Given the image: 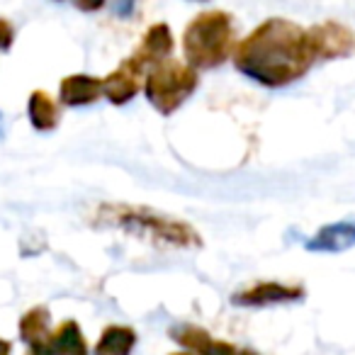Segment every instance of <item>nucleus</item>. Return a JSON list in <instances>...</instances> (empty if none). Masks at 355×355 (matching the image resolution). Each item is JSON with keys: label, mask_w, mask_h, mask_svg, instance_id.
Listing matches in <instances>:
<instances>
[{"label": "nucleus", "mask_w": 355, "mask_h": 355, "mask_svg": "<svg viewBox=\"0 0 355 355\" xmlns=\"http://www.w3.org/2000/svg\"><path fill=\"white\" fill-rule=\"evenodd\" d=\"M314 64L306 30L285 17L261 22L234 49V66L266 88H285L300 80Z\"/></svg>", "instance_id": "f257e3e1"}, {"label": "nucleus", "mask_w": 355, "mask_h": 355, "mask_svg": "<svg viewBox=\"0 0 355 355\" xmlns=\"http://www.w3.org/2000/svg\"><path fill=\"white\" fill-rule=\"evenodd\" d=\"M90 222L98 229H117L134 239H146L156 246L183 248V251L202 246V236L188 222L141 205L105 202L95 209Z\"/></svg>", "instance_id": "f03ea898"}, {"label": "nucleus", "mask_w": 355, "mask_h": 355, "mask_svg": "<svg viewBox=\"0 0 355 355\" xmlns=\"http://www.w3.org/2000/svg\"><path fill=\"white\" fill-rule=\"evenodd\" d=\"M234 17L224 10H207L193 17L183 32V54L185 64L193 69H217L234 51Z\"/></svg>", "instance_id": "7ed1b4c3"}, {"label": "nucleus", "mask_w": 355, "mask_h": 355, "mask_svg": "<svg viewBox=\"0 0 355 355\" xmlns=\"http://www.w3.org/2000/svg\"><path fill=\"white\" fill-rule=\"evenodd\" d=\"M200 76L198 69H193L185 61L166 59L158 66L146 71L144 78V93L146 100L161 114H173L175 110L183 107V103L198 90Z\"/></svg>", "instance_id": "20e7f679"}, {"label": "nucleus", "mask_w": 355, "mask_h": 355, "mask_svg": "<svg viewBox=\"0 0 355 355\" xmlns=\"http://www.w3.org/2000/svg\"><path fill=\"white\" fill-rule=\"evenodd\" d=\"M306 42L314 61H334L345 59L355 49V35L343 22L326 20L321 25H311L306 30Z\"/></svg>", "instance_id": "39448f33"}, {"label": "nucleus", "mask_w": 355, "mask_h": 355, "mask_svg": "<svg viewBox=\"0 0 355 355\" xmlns=\"http://www.w3.org/2000/svg\"><path fill=\"white\" fill-rule=\"evenodd\" d=\"M144 78H146V69L134 56H129L103 78V95L112 105H127L144 88Z\"/></svg>", "instance_id": "423d86ee"}, {"label": "nucleus", "mask_w": 355, "mask_h": 355, "mask_svg": "<svg viewBox=\"0 0 355 355\" xmlns=\"http://www.w3.org/2000/svg\"><path fill=\"white\" fill-rule=\"evenodd\" d=\"M304 287L302 285H285V282H256L246 290L236 292L232 297L234 306H275V304H290V302L302 300Z\"/></svg>", "instance_id": "0eeeda50"}, {"label": "nucleus", "mask_w": 355, "mask_h": 355, "mask_svg": "<svg viewBox=\"0 0 355 355\" xmlns=\"http://www.w3.org/2000/svg\"><path fill=\"white\" fill-rule=\"evenodd\" d=\"M173 46L175 44H173L171 27H168L166 22H156V25H151L146 30V35L141 37V44L137 46V51H134L132 56L148 71L161 64V61H166L168 56H171Z\"/></svg>", "instance_id": "6e6552de"}, {"label": "nucleus", "mask_w": 355, "mask_h": 355, "mask_svg": "<svg viewBox=\"0 0 355 355\" xmlns=\"http://www.w3.org/2000/svg\"><path fill=\"white\" fill-rule=\"evenodd\" d=\"M103 98V78H95L88 73L66 76L59 85V100L66 107H83L93 105Z\"/></svg>", "instance_id": "1a4fd4ad"}, {"label": "nucleus", "mask_w": 355, "mask_h": 355, "mask_svg": "<svg viewBox=\"0 0 355 355\" xmlns=\"http://www.w3.org/2000/svg\"><path fill=\"white\" fill-rule=\"evenodd\" d=\"M355 246V224L353 222H336L326 224L324 229L314 234L306 241L309 251H321V253H340Z\"/></svg>", "instance_id": "9d476101"}, {"label": "nucleus", "mask_w": 355, "mask_h": 355, "mask_svg": "<svg viewBox=\"0 0 355 355\" xmlns=\"http://www.w3.org/2000/svg\"><path fill=\"white\" fill-rule=\"evenodd\" d=\"M27 117L37 132H54L61 122V107L46 90H32L27 100Z\"/></svg>", "instance_id": "9b49d317"}, {"label": "nucleus", "mask_w": 355, "mask_h": 355, "mask_svg": "<svg viewBox=\"0 0 355 355\" xmlns=\"http://www.w3.org/2000/svg\"><path fill=\"white\" fill-rule=\"evenodd\" d=\"M46 345H49L51 355H90L88 340H85L78 321H73V319L61 321V324L51 331Z\"/></svg>", "instance_id": "f8f14e48"}, {"label": "nucleus", "mask_w": 355, "mask_h": 355, "mask_svg": "<svg viewBox=\"0 0 355 355\" xmlns=\"http://www.w3.org/2000/svg\"><path fill=\"white\" fill-rule=\"evenodd\" d=\"M137 345V331L132 326L110 324L103 329L98 343H95V355H132Z\"/></svg>", "instance_id": "ddd939ff"}, {"label": "nucleus", "mask_w": 355, "mask_h": 355, "mask_svg": "<svg viewBox=\"0 0 355 355\" xmlns=\"http://www.w3.org/2000/svg\"><path fill=\"white\" fill-rule=\"evenodd\" d=\"M51 314L46 306H32L22 314L17 331H20V340L27 345H37V343H46L51 336Z\"/></svg>", "instance_id": "4468645a"}, {"label": "nucleus", "mask_w": 355, "mask_h": 355, "mask_svg": "<svg viewBox=\"0 0 355 355\" xmlns=\"http://www.w3.org/2000/svg\"><path fill=\"white\" fill-rule=\"evenodd\" d=\"M171 338L175 340L178 345H183V350H190V353L200 355L209 343H212V336L209 331L200 329V326H178V329H171Z\"/></svg>", "instance_id": "2eb2a0df"}, {"label": "nucleus", "mask_w": 355, "mask_h": 355, "mask_svg": "<svg viewBox=\"0 0 355 355\" xmlns=\"http://www.w3.org/2000/svg\"><path fill=\"white\" fill-rule=\"evenodd\" d=\"M12 42H15V27L10 20L0 17V51H10Z\"/></svg>", "instance_id": "dca6fc26"}, {"label": "nucleus", "mask_w": 355, "mask_h": 355, "mask_svg": "<svg viewBox=\"0 0 355 355\" xmlns=\"http://www.w3.org/2000/svg\"><path fill=\"white\" fill-rule=\"evenodd\" d=\"M200 355H236V348H234L232 343H227V340L212 338V343H209Z\"/></svg>", "instance_id": "f3484780"}, {"label": "nucleus", "mask_w": 355, "mask_h": 355, "mask_svg": "<svg viewBox=\"0 0 355 355\" xmlns=\"http://www.w3.org/2000/svg\"><path fill=\"white\" fill-rule=\"evenodd\" d=\"M105 3H107V0H73V6L78 8V10H83V12H98V10H103Z\"/></svg>", "instance_id": "a211bd4d"}, {"label": "nucleus", "mask_w": 355, "mask_h": 355, "mask_svg": "<svg viewBox=\"0 0 355 355\" xmlns=\"http://www.w3.org/2000/svg\"><path fill=\"white\" fill-rule=\"evenodd\" d=\"M134 6H137V0H114V12L122 17H129L134 10Z\"/></svg>", "instance_id": "6ab92c4d"}, {"label": "nucleus", "mask_w": 355, "mask_h": 355, "mask_svg": "<svg viewBox=\"0 0 355 355\" xmlns=\"http://www.w3.org/2000/svg\"><path fill=\"white\" fill-rule=\"evenodd\" d=\"M25 355H51V350L46 343H37V345H30V350H27Z\"/></svg>", "instance_id": "aec40b11"}, {"label": "nucleus", "mask_w": 355, "mask_h": 355, "mask_svg": "<svg viewBox=\"0 0 355 355\" xmlns=\"http://www.w3.org/2000/svg\"><path fill=\"white\" fill-rule=\"evenodd\" d=\"M10 350H12V343H10V340L0 338V355H10Z\"/></svg>", "instance_id": "412c9836"}, {"label": "nucleus", "mask_w": 355, "mask_h": 355, "mask_svg": "<svg viewBox=\"0 0 355 355\" xmlns=\"http://www.w3.org/2000/svg\"><path fill=\"white\" fill-rule=\"evenodd\" d=\"M236 355H258L256 350H251V348H243V350H236Z\"/></svg>", "instance_id": "4be33fe9"}, {"label": "nucleus", "mask_w": 355, "mask_h": 355, "mask_svg": "<svg viewBox=\"0 0 355 355\" xmlns=\"http://www.w3.org/2000/svg\"><path fill=\"white\" fill-rule=\"evenodd\" d=\"M0 124H3V114H0ZM0 134H3V132H0Z\"/></svg>", "instance_id": "5701e85b"}, {"label": "nucleus", "mask_w": 355, "mask_h": 355, "mask_svg": "<svg viewBox=\"0 0 355 355\" xmlns=\"http://www.w3.org/2000/svg\"><path fill=\"white\" fill-rule=\"evenodd\" d=\"M200 3H202V0H200Z\"/></svg>", "instance_id": "b1692460"}]
</instances>
